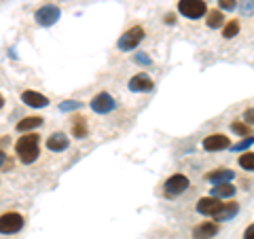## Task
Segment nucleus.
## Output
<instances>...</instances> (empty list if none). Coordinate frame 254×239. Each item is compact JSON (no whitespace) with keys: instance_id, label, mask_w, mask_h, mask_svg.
<instances>
[{"instance_id":"14","label":"nucleus","mask_w":254,"mask_h":239,"mask_svg":"<svg viewBox=\"0 0 254 239\" xmlns=\"http://www.w3.org/2000/svg\"><path fill=\"white\" fill-rule=\"evenodd\" d=\"M21 102L26 106H32V108H45L47 104H49V98L43 93H38V91H23L21 93Z\"/></svg>"},{"instance_id":"9","label":"nucleus","mask_w":254,"mask_h":239,"mask_svg":"<svg viewBox=\"0 0 254 239\" xmlns=\"http://www.w3.org/2000/svg\"><path fill=\"white\" fill-rule=\"evenodd\" d=\"M115 108H117V102L110 93H98L91 100V110L98 115H108L110 110H115Z\"/></svg>"},{"instance_id":"7","label":"nucleus","mask_w":254,"mask_h":239,"mask_svg":"<svg viewBox=\"0 0 254 239\" xmlns=\"http://www.w3.org/2000/svg\"><path fill=\"white\" fill-rule=\"evenodd\" d=\"M201 146H203V150H208V153H220V150L231 148V140H229V135H225V133H212L203 140Z\"/></svg>"},{"instance_id":"11","label":"nucleus","mask_w":254,"mask_h":239,"mask_svg":"<svg viewBox=\"0 0 254 239\" xmlns=\"http://www.w3.org/2000/svg\"><path fill=\"white\" fill-rule=\"evenodd\" d=\"M235 178V172L229 170V167H218V170H212L205 174V180L212 182V184H225V182H231Z\"/></svg>"},{"instance_id":"15","label":"nucleus","mask_w":254,"mask_h":239,"mask_svg":"<svg viewBox=\"0 0 254 239\" xmlns=\"http://www.w3.org/2000/svg\"><path fill=\"white\" fill-rule=\"evenodd\" d=\"M237 212H240V203H237V201H229V203L222 205V210L216 214V218H214V220H216V222H227V220L235 218Z\"/></svg>"},{"instance_id":"23","label":"nucleus","mask_w":254,"mask_h":239,"mask_svg":"<svg viewBox=\"0 0 254 239\" xmlns=\"http://www.w3.org/2000/svg\"><path fill=\"white\" fill-rule=\"evenodd\" d=\"M237 2H240V0H218V6L222 13H231L237 9Z\"/></svg>"},{"instance_id":"12","label":"nucleus","mask_w":254,"mask_h":239,"mask_svg":"<svg viewBox=\"0 0 254 239\" xmlns=\"http://www.w3.org/2000/svg\"><path fill=\"white\" fill-rule=\"evenodd\" d=\"M45 146L49 148V150H53V153H62V150H66V148L70 146V140H68V135H66V133L55 131V133H51L49 138H47Z\"/></svg>"},{"instance_id":"28","label":"nucleus","mask_w":254,"mask_h":239,"mask_svg":"<svg viewBox=\"0 0 254 239\" xmlns=\"http://www.w3.org/2000/svg\"><path fill=\"white\" fill-rule=\"evenodd\" d=\"M242 239H254V222H252V225L246 227V231H244V237H242Z\"/></svg>"},{"instance_id":"26","label":"nucleus","mask_w":254,"mask_h":239,"mask_svg":"<svg viewBox=\"0 0 254 239\" xmlns=\"http://www.w3.org/2000/svg\"><path fill=\"white\" fill-rule=\"evenodd\" d=\"M78 108H81V102H76V100H66L60 104L62 113H70V110H78Z\"/></svg>"},{"instance_id":"24","label":"nucleus","mask_w":254,"mask_h":239,"mask_svg":"<svg viewBox=\"0 0 254 239\" xmlns=\"http://www.w3.org/2000/svg\"><path fill=\"white\" fill-rule=\"evenodd\" d=\"M252 144H254V135H248V138H242V142H237V144L231 146V148H233V150H240V153H244V150H248Z\"/></svg>"},{"instance_id":"19","label":"nucleus","mask_w":254,"mask_h":239,"mask_svg":"<svg viewBox=\"0 0 254 239\" xmlns=\"http://www.w3.org/2000/svg\"><path fill=\"white\" fill-rule=\"evenodd\" d=\"M87 133H89V129H87V121H85V117H74V121H72V135L78 140H83L87 138Z\"/></svg>"},{"instance_id":"29","label":"nucleus","mask_w":254,"mask_h":239,"mask_svg":"<svg viewBox=\"0 0 254 239\" xmlns=\"http://www.w3.org/2000/svg\"><path fill=\"white\" fill-rule=\"evenodd\" d=\"M136 61H138V63H150V58H148L146 53H138V55H136Z\"/></svg>"},{"instance_id":"18","label":"nucleus","mask_w":254,"mask_h":239,"mask_svg":"<svg viewBox=\"0 0 254 239\" xmlns=\"http://www.w3.org/2000/svg\"><path fill=\"white\" fill-rule=\"evenodd\" d=\"M205 23H208V28L210 30H218V28H222L225 26V15H222V11H208V15H205Z\"/></svg>"},{"instance_id":"22","label":"nucleus","mask_w":254,"mask_h":239,"mask_svg":"<svg viewBox=\"0 0 254 239\" xmlns=\"http://www.w3.org/2000/svg\"><path fill=\"white\" fill-rule=\"evenodd\" d=\"M237 163H240L242 170L246 172H254V153H250V150H246V153L240 155V159H237Z\"/></svg>"},{"instance_id":"5","label":"nucleus","mask_w":254,"mask_h":239,"mask_svg":"<svg viewBox=\"0 0 254 239\" xmlns=\"http://www.w3.org/2000/svg\"><path fill=\"white\" fill-rule=\"evenodd\" d=\"M60 17H62V11H60V6H55V4H45L34 13L36 23L43 28H51L53 23H58Z\"/></svg>"},{"instance_id":"1","label":"nucleus","mask_w":254,"mask_h":239,"mask_svg":"<svg viewBox=\"0 0 254 239\" xmlns=\"http://www.w3.org/2000/svg\"><path fill=\"white\" fill-rule=\"evenodd\" d=\"M38 142H41V138H38L36 133H26V135H21V138L17 140V144H15V153H17L19 157V161L21 163H34L36 159H38Z\"/></svg>"},{"instance_id":"32","label":"nucleus","mask_w":254,"mask_h":239,"mask_svg":"<svg viewBox=\"0 0 254 239\" xmlns=\"http://www.w3.org/2000/svg\"><path fill=\"white\" fill-rule=\"evenodd\" d=\"M4 106V98H2V95H0V108H2Z\"/></svg>"},{"instance_id":"27","label":"nucleus","mask_w":254,"mask_h":239,"mask_svg":"<svg viewBox=\"0 0 254 239\" xmlns=\"http://www.w3.org/2000/svg\"><path fill=\"white\" fill-rule=\"evenodd\" d=\"M242 121H246L248 125H252V127H254V108L244 110V115H242Z\"/></svg>"},{"instance_id":"3","label":"nucleus","mask_w":254,"mask_h":239,"mask_svg":"<svg viewBox=\"0 0 254 239\" xmlns=\"http://www.w3.org/2000/svg\"><path fill=\"white\" fill-rule=\"evenodd\" d=\"M144 34H146V32H144V28H142V26H133L127 32H123L121 38L117 41L119 51H133L142 41H144Z\"/></svg>"},{"instance_id":"13","label":"nucleus","mask_w":254,"mask_h":239,"mask_svg":"<svg viewBox=\"0 0 254 239\" xmlns=\"http://www.w3.org/2000/svg\"><path fill=\"white\" fill-rule=\"evenodd\" d=\"M218 222H212V220H205L201 222V225H197L193 229V237L195 239H212L214 235L218 233Z\"/></svg>"},{"instance_id":"21","label":"nucleus","mask_w":254,"mask_h":239,"mask_svg":"<svg viewBox=\"0 0 254 239\" xmlns=\"http://www.w3.org/2000/svg\"><path fill=\"white\" fill-rule=\"evenodd\" d=\"M240 21L237 19H231L229 23H225V26H222V38H235L237 34H240Z\"/></svg>"},{"instance_id":"17","label":"nucleus","mask_w":254,"mask_h":239,"mask_svg":"<svg viewBox=\"0 0 254 239\" xmlns=\"http://www.w3.org/2000/svg\"><path fill=\"white\" fill-rule=\"evenodd\" d=\"M41 125H43L41 117H26V119H21V121L17 123V131L19 133H28V131L36 129V127H41Z\"/></svg>"},{"instance_id":"16","label":"nucleus","mask_w":254,"mask_h":239,"mask_svg":"<svg viewBox=\"0 0 254 239\" xmlns=\"http://www.w3.org/2000/svg\"><path fill=\"white\" fill-rule=\"evenodd\" d=\"M212 197H218V199H233L235 195V186L231 182H225V184H214L212 188Z\"/></svg>"},{"instance_id":"10","label":"nucleus","mask_w":254,"mask_h":239,"mask_svg":"<svg viewBox=\"0 0 254 239\" xmlns=\"http://www.w3.org/2000/svg\"><path fill=\"white\" fill-rule=\"evenodd\" d=\"M153 87H155L153 78H150L148 74H144V72L133 74V76L129 78V91H133V93H146V91H153Z\"/></svg>"},{"instance_id":"8","label":"nucleus","mask_w":254,"mask_h":239,"mask_svg":"<svg viewBox=\"0 0 254 239\" xmlns=\"http://www.w3.org/2000/svg\"><path fill=\"white\" fill-rule=\"evenodd\" d=\"M222 205L225 203H220V199L218 197H201L199 201H197V212L203 214V216H210V218H216V214L222 210Z\"/></svg>"},{"instance_id":"30","label":"nucleus","mask_w":254,"mask_h":239,"mask_svg":"<svg viewBox=\"0 0 254 239\" xmlns=\"http://www.w3.org/2000/svg\"><path fill=\"white\" fill-rule=\"evenodd\" d=\"M6 163V155H4V150H0V167H2Z\"/></svg>"},{"instance_id":"4","label":"nucleus","mask_w":254,"mask_h":239,"mask_svg":"<svg viewBox=\"0 0 254 239\" xmlns=\"http://www.w3.org/2000/svg\"><path fill=\"white\" fill-rule=\"evenodd\" d=\"M23 225H26V218H23L19 212H4L2 216H0V233L2 235L19 233Z\"/></svg>"},{"instance_id":"31","label":"nucleus","mask_w":254,"mask_h":239,"mask_svg":"<svg viewBox=\"0 0 254 239\" xmlns=\"http://www.w3.org/2000/svg\"><path fill=\"white\" fill-rule=\"evenodd\" d=\"M165 23H170V26H172V23H174V15H168V17H165Z\"/></svg>"},{"instance_id":"20","label":"nucleus","mask_w":254,"mask_h":239,"mask_svg":"<svg viewBox=\"0 0 254 239\" xmlns=\"http://www.w3.org/2000/svg\"><path fill=\"white\" fill-rule=\"evenodd\" d=\"M231 131L240 138H248V135H254L252 133V125H248L246 121H233L231 123Z\"/></svg>"},{"instance_id":"2","label":"nucleus","mask_w":254,"mask_h":239,"mask_svg":"<svg viewBox=\"0 0 254 239\" xmlns=\"http://www.w3.org/2000/svg\"><path fill=\"white\" fill-rule=\"evenodd\" d=\"M178 13L187 19H201L208 15L205 0H178Z\"/></svg>"},{"instance_id":"25","label":"nucleus","mask_w":254,"mask_h":239,"mask_svg":"<svg viewBox=\"0 0 254 239\" xmlns=\"http://www.w3.org/2000/svg\"><path fill=\"white\" fill-rule=\"evenodd\" d=\"M237 6H240V13L244 15H250L252 11H254V0H240V2H237Z\"/></svg>"},{"instance_id":"6","label":"nucleus","mask_w":254,"mask_h":239,"mask_svg":"<svg viewBox=\"0 0 254 239\" xmlns=\"http://www.w3.org/2000/svg\"><path fill=\"white\" fill-rule=\"evenodd\" d=\"M190 186L189 178L185 176V174H174V176H170L168 180H165L163 184V190L168 197H178L182 193H187V188Z\"/></svg>"}]
</instances>
